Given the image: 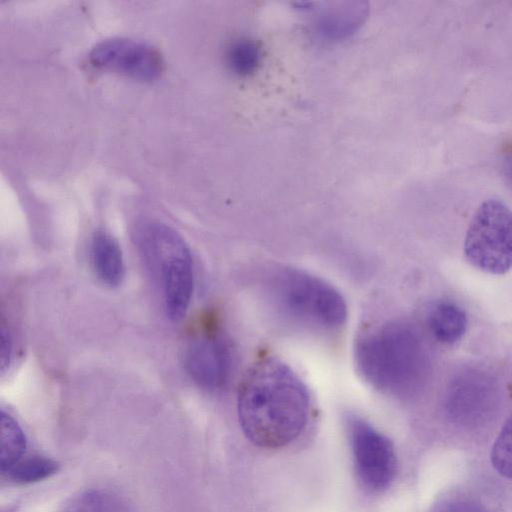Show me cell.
Returning a JSON list of instances; mask_svg holds the SVG:
<instances>
[{"mask_svg":"<svg viewBox=\"0 0 512 512\" xmlns=\"http://www.w3.org/2000/svg\"><path fill=\"white\" fill-rule=\"evenodd\" d=\"M455 512H470V511H455Z\"/></svg>","mask_w":512,"mask_h":512,"instance_id":"obj_18","label":"cell"},{"mask_svg":"<svg viewBox=\"0 0 512 512\" xmlns=\"http://www.w3.org/2000/svg\"><path fill=\"white\" fill-rule=\"evenodd\" d=\"M464 254L477 269L502 275L512 268V210L489 199L475 211L464 240Z\"/></svg>","mask_w":512,"mask_h":512,"instance_id":"obj_5","label":"cell"},{"mask_svg":"<svg viewBox=\"0 0 512 512\" xmlns=\"http://www.w3.org/2000/svg\"><path fill=\"white\" fill-rule=\"evenodd\" d=\"M90 258L98 280L109 288L118 287L125 277V262L118 241L108 232L97 230L90 243Z\"/></svg>","mask_w":512,"mask_h":512,"instance_id":"obj_9","label":"cell"},{"mask_svg":"<svg viewBox=\"0 0 512 512\" xmlns=\"http://www.w3.org/2000/svg\"><path fill=\"white\" fill-rule=\"evenodd\" d=\"M237 410L245 436L264 448H279L305 428L310 396L299 376L276 358L255 362L243 376Z\"/></svg>","mask_w":512,"mask_h":512,"instance_id":"obj_1","label":"cell"},{"mask_svg":"<svg viewBox=\"0 0 512 512\" xmlns=\"http://www.w3.org/2000/svg\"><path fill=\"white\" fill-rule=\"evenodd\" d=\"M58 469L59 464L56 461L35 455L21 459L7 472V475L16 482L32 483L50 477Z\"/></svg>","mask_w":512,"mask_h":512,"instance_id":"obj_13","label":"cell"},{"mask_svg":"<svg viewBox=\"0 0 512 512\" xmlns=\"http://www.w3.org/2000/svg\"><path fill=\"white\" fill-rule=\"evenodd\" d=\"M88 59L97 69L144 82L156 80L163 70L162 57L154 47L130 38L105 39L94 45Z\"/></svg>","mask_w":512,"mask_h":512,"instance_id":"obj_8","label":"cell"},{"mask_svg":"<svg viewBox=\"0 0 512 512\" xmlns=\"http://www.w3.org/2000/svg\"><path fill=\"white\" fill-rule=\"evenodd\" d=\"M268 296L282 317L308 328L333 330L347 318V305L339 291L298 269L274 273L268 281Z\"/></svg>","mask_w":512,"mask_h":512,"instance_id":"obj_3","label":"cell"},{"mask_svg":"<svg viewBox=\"0 0 512 512\" xmlns=\"http://www.w3.org/2000/svg\"><path fill=\"white\" fill-rule=\"evenodd\" d=\"M507 180H508V183L512 189V160L509 162L508 166H507Z\"/></svg>","mask_w":512,"mask_h":512,"instance_id":"obj_17","label":"cell"},{"mask_svg":"<svg viewBox=\"0 0 512 512\" xmlns=\"http://www.w3.org/2000/svg\"><path fill=\"white\" fill-rule=\"evenodd\" d=\"M26 436L18 422L9 413L1 411V471L7 473L23 457Z\"/></svg>","mask_w":512,"mask_h":512,"instance_id":"obj_11","label":"cell"},{"mask_svg":"<svg viewBox=\"0 0 512 512\" xmlns=\"http://www.w3.org/2000/svg\"><path fill=\"white\" fill-rule=\"evenodd\" d=\"M428 325L434 338L444 344H454L467 328L465 311L449 301L437 303L430 311Z\"/></svg>","mask_w":512,"mask_h":512,"instance_id":"obj_10","label":"cell"},{"mask_svg":"<svg viewBox=\"0 0 512 512\" xmlns=\"http://www.w3.org/2000/svg\"><path fill=\"white\" fill-rule=\"evenodd\" d=\"M491 462L500 475L512 480V415L505 422L493 444Z\"/></svg>","mask_w":512,"mask_h":512,"instance_id":"obj_14","label":"cell"},{"mask_svg":"<svg viewBox=\"0 0 512 512\" xmlns=\"http://www.w3.org/2000/svg\"><path fill=\"white\" fill-rule=\"evenodd\" d=\"M348 429L359 481L370 491L385 490L393 481L397 469L393 444L360 418H350Z\"/></svg>","mask_w":512,"mask_h":512,"instance_id":"obj_6","label":"cell"},{"mask_svg":"<svg viewBox=\"0 0 512 512\" xmlns=\"http://www.w3.org/2000/svg\"><path fill=\"white\" fill-rule=\"evenodd\" d=\"M69 512H124L123 508L111 495L90 491L79 496Z\"/></svg>","mask_w":512,"mask_h":512,"instance_id":"obj_15","label":"cell"},{"mask_svg":"<svg viewBox=\"0 0 512 512\" xmlns=\"http://www.w3.org/2000/svg\"><path fill=\"white\" fill-rule=\"evenodd\" d=\"M1 351H0V363H1V374L2 376L9 370L14 354V339L12 332L5 323L1 324Z\"/></svg>","mask_w":512,"mask_h":512,"instance_id":"obj_16","label":"cell"},{"mask_svg":"<svg viewBox=\"0 0 512 512\" xmlns=\"http://www.w3.org/2000/svg\"><path fill=\"white\" fill-rule=\"evenodd\" d=\"M226 56L230 69L238 75L244 76L258 68L261 50L258 42L241 38L230 44Z\"/></svg>","mask_w":512,"mask_h":512,"instance_id":"obj_12","label":"cell"},{"mask_svg":"<svg viewBox=\"0 0 512 512\" xmlns=\"http://www.w3.org/2000/svg\"><path fill=\"white\" fill-rule=\"evenodd\" d=\"M354 356L356 368L368 384L394 395L417 391L430 371L425 343L407 323H387L361 336Z\"/></svg>","mask_w":512,"mask_h":512,"instance_id":"obj_2","label":"cell"},{"mask_svg":"<svg viewBox=\"0 0 512 512\" xmlns=\"http://www.w3.org/2000/svg\"><path fill=\"white\" fill-rule=\"evenodd\" d=\"M140 245L161 286L167 316L180 320L187 312L194 287L193 262L183 237L172 227L150 221L138 231Z\"/></svg>","mask_w":512,"mask_h":512,"instance_id":"obj_4","label":"cell"},{"mask_svg":"<svg viewBox=\"0 0 512 512\" xmlns=\"http://www.w3.org/2000/svg\"><path fill=\"white\" fill-rule=\"evenodd\" d=\"M181 358L186 373L205 389L219 390L225 387L232 375V347L216 327L192 337L183 348Z\"/></svg>","mask_w":512,"mask_h":512,"instance_id":"obj_7","label":"cell"}]
</instances>
